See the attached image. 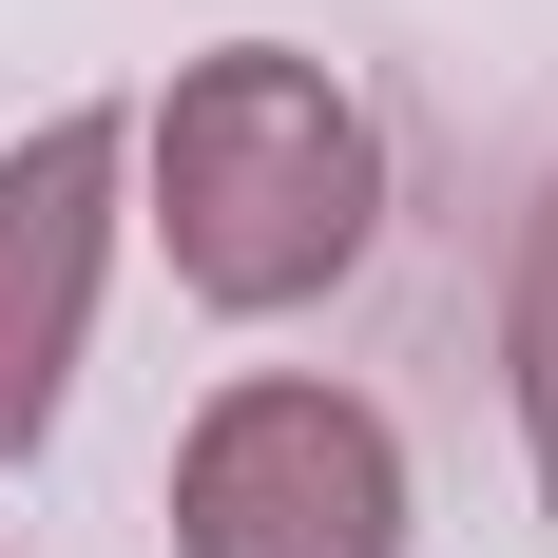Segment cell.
<instances>
[{
  "mask_svg": "<svg viewBox=\"0 0 558 558\" xmlns=\"http://www.w3.org/2000/svg\"><path fill=\"white\" fill-rule=\"evenodd\" d=\"M135 193H155V251L193 308L270 328V308H328L386 231V135L328 58L289 39H213L173 58V97L135 116Z\"/></svg>",
  "mask_w": 558,
  "mask_h": 558,
  "instance_id": "6da1fadb",
  "label": "cell"
},
{
  "mask_svg": "<svg viewBox=\"0 0 558 558\" xmlns=\"http://www.w3.org/2000/svg\"><path fill=\"white\" fill-rule=\"evenodd\" d=\"M404 424L328 366H251L173 444V558H404Z\"/></svg>",
  "mask_w": 558,
  "mask_h": 558,
  "instance_id": "7a4b0ae2",
  "label": "cell"
},
{
  "mask_svg": "<svg viewBox=\"0 0 558 558\" xmlns=\"http://www.w3.org/2000/svg\"><path fill=\"white\" fill-rule=\"evenodd\" d=\"M116 193H135V116H39V135L0 155V482H20V462L58 444V404H77Z\"/></svg>",
  "mask_w": 558,
  "mask_h": 558,
  "instance_id": "3957f363",
  "label": "cell"
},
{
  "mask_svg": "<svg viewBox=\"0 0 558 558\" xmlns=\"http://www.w3.org/2000/svg\"><path fill=\"white\" fill-rule=\"evenodd\" d=\"M501 386H520V462H539V501H558V173H539V213H520V270H501Z\"/></svg>",
  "mask_w": 558,
  "mask_h": 558,
  "instance_id": "277c9868",
  "label": "cell"
}]
</instances>
